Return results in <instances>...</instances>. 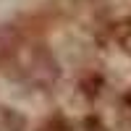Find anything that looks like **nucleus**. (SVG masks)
<instances>
[{
  "label": "nucleus",
  "mask_w": 131,
  "mask_h": 131,
  "mask_svg": "<svg viewBox=\"0 0 131 131\" xmlns=\"http://www.w3.org/2000/svg\"><path fill=\"white\" fill-rule=\"evenodd\" d=\"M21 73H24V79L29 84L47 86V84H52L58 79V63L42 45H37V47L24 52V58H21Z\"/></svg>",
  "instance_id": "1"
},
{
  "label": "nucleus",
  "mask_w": 131,
  "mask_h": 131,
  "mask_svg": "<svg viewBox=\"0 0 131 131\" xmlns=\"http://www.w3.org/2000/svg\"><path fill=\"white\" fill-rule=\"evenodd\" d=\"M21 50V29L13 24H0V63L10 60Z\"/></svg>",
  "instance_id": "2"
}]
</instances>
